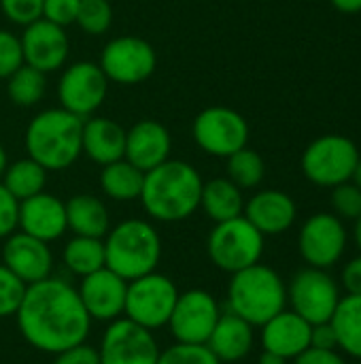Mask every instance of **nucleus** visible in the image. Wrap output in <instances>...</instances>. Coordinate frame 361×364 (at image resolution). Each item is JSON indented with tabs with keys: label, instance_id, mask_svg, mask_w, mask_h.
Returning <instances> with one entry per match:
<instances>
[{
	"label": "nucleus",
	"instance_id": "obj_5",
	"mask_svg": "<svg viewBox=\"0 0 361 364\" xmlns=\"http://www.w3.org/2000/svg\"><path fill=\"white\" fill-rule=\"evenodd\" d=\"M287 305V288L277 271L266 264H253L232 275L228 288V307L251 326H264Z\"/></svg>",
	"mask_w": 361,
	"mask_h": 364
},
{
	"label": "nucleus",
	"instance_id": "obj_19",
	"mask_svg": "<svg viewBox=\"0 0 361 364\" xmlns=\"http://www.w3.org/2000/svg\"><path fill=\"white\" fill-rule=\"evenodd\" d=\"M172 139L164 124L155 119H140L130 130H126V154L123 158L132 162L143 173L170 160Z\"/></svg>",
	"mask_w": 361,
	"mask_h": 364
},
{
	"label": "nucleus",
	"instance_id": "obj_28",
	"mask_svg": "<svg viewBox=\"0 0 361 364\" xmlns=\"http://www.w3.org/2000/svg\"><path fill=\"white\" fill-rule=\"evenodd\" d=\"M330 322L336 331L338 350L361 360V296L347 294L340 299Z\"/></svg>",
	"mask_w": 361,
	"mask_h": 364
},
{
	"label": "nucleus",
	"instance_id": "obj_17",
	"mask_svg": "<svg viewBox=\"0 0 361 364\" xmlns=\"http://www.w3.org/2000/svg\"><path fill=\"white\" fill-rule=\"evenodd\" d=\"M77 292L91 320L115 322L123 316L128 282L111 269L104 267L91 275L81 277V286L77 288Z\"/></svg>",
	"mask_w": 361,
	"mask_h": 364
},
{
	"label": "nucleus",
	"instance_id": "obj_20",
	"mask_svg": "<svg viewBox=\"0 0 361 364\" xmlns=\"http://www.w3.org/2000/svg\"><path fill=\"white\" fill-rule=\"evenodd\" d=\"M17 228L34 239L51 243L60 239L66 226V205L53 194L40 192L19 203V222Z\"/></svg>",
	"mask_w": 361,
	"mask_h": 364
},
{
	"label": "nucleus",
	"instance_id": "obj_2",
	"mask_svg": "<svg viewBox=\"0 0 361 364\" xmlns=\"http://www.w3.org/2000/svg\"><path fill=\"white\" fill-rule=\"evenodd\" d=\"M202 177L189 162L166 160L145 173L140 203L157 222H183L200 209Z\"/></svg>",
	"mask_w": 361,
	"mask_h": 364
},
{
	"label": "nucleus",
	"instance_id": "obj_27",
	"mask_svg": "<svg viewBox=\"0 0 361 364\" xmlns=\"http://www.w3.org/2000/svg\"><path fill=\"white\" fill-rule=\"evenodd\" d=\"M143 183H145V173L136 168L132 162H128L126 158L102 166L100 188L113 200L130 203L140 198Z\"/></svg>",
	"mask_w": 361,
	"mask_h": 364
},
{
	"label": "nucleus",
	"instance_id": "obj_10",
	"mask_svg": "<svg viewBox=\"0 0 361 364\" xmlns=\"http://www.w3.org/2000/svg\"><path fill=\"white\" fill-rule=\"evenodd\" d=\"M191 134L196 145L215 158H228L234 151L247 147L249 124L230 107H209L194 119Z\"/></svg>",
	"mask_w": 361,
	"mask_h": 364
},
{
	"label": "nucleus",
	"instance_id": "obj_6",
	"mask_svg": "<svg viewBox=\"0 0 361 364\" xmlns=\"http://www.w3.org/2000/svg\"><path fill=\"white\" fill-rule=\"evenodd\" d=\"M206 252L219 271L234 275L262 260L264 235L245 215H238L215 224L206 241Z\"/></svg>",
	"mask_w": 361,
	"mask_h": 364
},
{
	"label": "nucleus",
	"instance_id": "obj_13",
	"mask_svg": "<svg viewBox=\"0 0 361 364\" xmlns=\"http://www.w3.org/2000/svg\"><path fill=\"white\" fill-rule=\"evenodd\" d=\"M160 346L151 331L128 318L109 322L98 348L100 364H157Z\"/></svg>",
	"mask_w": 361,
	"mask_h": 364
},
{
	"label": "nucleus",
	"instance_id": "obj_32",
	"mask_svg": "<svg viewBox=\"0 0 361 364\" xmlns=\"http://www.w3.org/2000/svg\"><path fill=\"white\" fill-rule=\"evenodd\" d=\"M226 160H228V179L236 183L240 190L257 188L264 181L266 164H264V158L255 149L243 147L234 151L232 156H228Z\"/></svg>",
	"mask_w": 361,
	"mask_h": 364
},
{
	"label": "nucleus",
	"instance_id": "obj_40",
	"mask_svg": "<svg viewBox=\"0 0 361 364\" xmlns=\"http://www.w3.org/2000/svg\"><path fill=\"white\" fill-rule=\"evenodd\" d=\"M19 222V200L0 181V239H6L17 230Z\"/></svg>",
	"mask_w": 361,
	"mask_h": 364
},
{
	"label": "nucleus",
	"instance_id": "obj_42",
	"mask_svg": "<svg viewBox=\"0 0 361 364\" xmlns=\"http://www.w3.org/2000/svg\"><path fill=\"white\" fill-rule=\"evenodd\" d=\"M311 348L315 350H338V339L332 322L313 324L311 328Z\"/></svg>",
	"mask_w": 361,
	"mask_h": 364
},
{
	"label": "nucleus",
	"instance_id": "obj_48",
	"mask_svg": "<svg viewBox=\"0 0 361 364\" xmlns=\"http://www.w3.org/2000/svg\"><path fill=\"white\" fill-rule=\"evenodd\" d=\"M351 181L357 186L361 190V156H360V160H357V166H355V171H353V177H351Z\"/></svg>",
	"mask_w": 361,
	"mask_h": 364
},
{
	"label": "nucleus",
	"instance_id": "obj_22",
	"mask_svg": "<svg viewBox=\"0 0 361 364\" xmlns=\"http://www.w3.org/2000/svg\"><path fill=\"white\" fill-rule=\"evenodd\" d=\"M311 328L313 324L296 311L283 309L262 326V348L285 360H294L311 348Z\"/></svg>",
	"mask_w": 361,
	"mask_h": 364
},
{
	"label": "nucleus",
	"instance_id": "obj_4",
	"mask_svg": "<svg viewBox=\"0 0 361 364\" xmlns=\"http://www.w3.org/2000/svg\"><path fill=\"white\" fill-rule=\"evenodd\" d=\"M162 239L145 220H123L104 237V267L132 282L157 269Z\"/></svg>",
	"mask_w": 361,
	"mask_h": 364
},
{
	"label": "nucleus",
	"instance_id": "obj_1",
	"mask_svg": "<svg viewBox=\"0 0 361 364\" xmlns=\"http://www.w3.org/2000/svg\"><path fill=\"white\" fill-rule=\"evenodd\" d=\"M15 316L23 339L45 354L85 343L91 328L77 288L55 277L28 286Z\"/></svg>",
	"mask_w": 361,
	"mask_h": 364
},
{
	"label": "nucleus",
	"instance_id": "obj_15",
	"mask_svg": "<svg viewBox=\"0 0 361 364\" xmlns=\"http://www.w3.org/2000/svg\"><path fill=\"white\" fill-rule=\"evenodd\" d=\"M298 247L309 267L330 269L334 267L347 247V230L334 213L311 215L298 237Z\"/></svg>",
	"mask_w": 361,
	"mask_h": 364
},
{
	"label": "nucleus",
	"instance_id": "obj_38",
	"mask_svg": "<svg viewBox=\"0 0 361 364\" xmlns=\"http://www.w3.org/2000/svg\"><path fill=\"white\" fill-rule=\"evenodd\" d=\"M23 64L21 41L9 30H0V79L11 77Z\"/></svg>",
	"mask_w": 361,
	"mask_h": 364
},
{
	"label": "nucleus",
	"instance_id": "obj_39",
	"mask_svg": "<svg viewBox=\"0 0 361 364\" xmlns=\"http://www.w3.org/2000/svg\"><path fill=\"white\" fill-rule=\"evenodd\" d=\"M81 0H45L43 2V19H49L62 28L74 23Z\"/></svg>",
	"mask_w": 361,
	"mask_h": 364
},
{
	"label": "nucleus",
	"instance_id": "obj_49",
	"mask_svg": "<svg viewBox=\"0 0 361 364\" xmlns=\"http://www.w3.org/2000/svg\"><path fill=\"white\" fill-rule=\"evenodd\" d=\"M355 243H357V247H360L361 252V215L355 220Z\"/></svg>",
	"mask_w": 361,
	"mask_h": 364
},
{
	"label": "nucleus",
	"instance_id": "obj_47",
	"mask_svg": "<svg viewBox=\"0 0 361 364\" xmlns=\"http://www.w3.org/2000/svg\"><path fill=\"white\" fill-rule=\"evenodd\" d=\"M6 164H9V160H6V149H4L2 143H0V179H2V175H4V171H6Z\"/></svg>",
	"mask_w": 361,
	"mask_h": 364
},
{
	"label": "nucleus",
	"instance_id": "obj_37",
	"mask_svg": "<svg viewBox=\"0 0 361 364\" xmlns=\"http://www.w3.org/2000/svg\"><path fill=\"white\" fill-rule=\"evenodd\" d=\"M45 0H0V9L4 17L17 26H30L43 17Z\"/></svg>",
	"mask_w": 361,
	"mask_h": 364
},
{
	"label": "nucleus",
	"instance_id": "obj_9",
	"mask_svg": "<svg viewBox=\"0 0 361 364\" xmlns=\"http://www.w3.org/2000/svg\"><path fill=\"white\" fill-rule=\"evenodd\" d=\"M98 66L102 68L109 83L136 85L147 81L157 66L155 49L140 36H117L109 41L100 53Z\"/></svg>",
	"mask_w": 361,
	"mask_h": 364
},
{
	"label": "nucleus",
	"instance_id": "obj_8",
	"mask_svg": "<svg viewBox=\"0 0 361 364\" xmlns=\"http://www.w3.org/2000/svg\"><path fill=\"white\" fill-rule=\"evenodd\" d=\"M177 299L179 290L172 279L153 271L149 275L128 282L123 316L153 333L155 328L168 326Z\"/></svg>",
	"mask_w": 361,
	"mask_h": 364
},
{
	"label": "nucleus",
	"instance_id": "obj_35",
	"mask_svg": "<svg viewBox=\"0 0 361 364\" xmlns=\"http://www.w3.org/2000/svg\"><path fill=\"white\" fill-rule=\"evenodd\" d=\"M26 284L17 279L4 264H0V318L15 316L23 294H26Z\"/></svg>",
	"mask_w": 361,
	"mask_h": 364
},
{
	"label": "nucleus",
	"instance_id": "obj_34",
	"mask_svg": "<svg viewBox=\"0 0 361 364\" xmlns=\"http://www.w3.org/2000/svg\"><path fill=\"white\" fill-rule=\"evenodd\" d=\"M157 364H221L206 346L174 343L160 352Z\"/></svg>",
	"mask_w": 361,
	"mask_h": 364
},
{
	"label": "nucleus",
	"instance_id": "obj_30",
	"mask_svg": "<svg viewBox=\"0 0 361 364\" xmlns=\"http://www.w3.org/2000/svg\"><path fill=\"white\" fill-rule=\"evenodd\" d=\"M66 269L79 277L91 275L104 269V241L91 237H72L62 252Z\"/></svg>",
	"mask_w": 361,
	"mask_h": 364
},
{
	"label": "nucleus",
	"instance_id": "obj_25",
	"mask_svg": "<svg viewBox=\"0 0 361 364\" xmlns=\"http://www.w3.org/2000/svg\"><path fill=\"white\" fill-rule=\"evenodd\" d=\"M66 205V226L77 237L104 239L111 230V220L104 203L91 194H77Z\"/></svg>",
	"mask_w": 361,
	"mask_h": 364
},
{
	"label": "nucleus",
	"instance_id": "obj_41",
	"mask_svg": "<svg viewBox=\"0 0 361 364\" xmlns=\"http://www.w3.org/2000/svg\"><path fill=\"white\" fill-rule=\"evenodd\" d=\"M53 363L51 364H100L98 360V350L85 343H79L74 348H68L64 352L53 354Z\"/></svg>",
	"mask_w": 361,
	"mask_h": 364
},
{
	"label": "nucleus",
	"instance_id": "obj_11",
	"mask_svg": "<svg viewBox=\"0 0 361 364\" xmlns=\"http://www.w3.org/2000/svg\"><path fill=\"white\" fill-rule=\"evenodd\" d=\"M338 284L326 269H302L294 275L287 288V301L291 303V311L304 318L309 324L330 322L338 303H340Z\"/></svg>",
	"mask_w": 361,
	"mask_h": 364
},
{
	"label": "nucleus",
	"instance_id": "obj_24",
	"mask_svg": "<svg viewBox=\"0 0 361 364\" xmlns=\"http://www.w3.org/2000/svg\"><path fill=\"white\" fill-rule=\"evenodd\" d=\"M253 326L228 311L219 316L206 341V348L215 354L219 363H238L249 356V352L253 350Z\"/></svg>",
	"mask_w": 361,
	"mask_h": 364
},
{
	"label": "nucleus",
	"instance_id": "obj_14",
	"mask_svg": "<svg viewBox=\"0 0 361 364\" xmlns=\"http://www.w3.org/2000/svg\"><path fill=\"white\" fill-rule=\"evenodd\" d=\"M219 303L206 290H187L179 292L172 316L168 320V328L177 343L206 346L217 320H219Z\"/></svg>",
	"mask_w": 361,
	"mask_h": 364
},
{
	"label": "nucleus",
	"instance_id": "obj_21",
	"mask_svg": "<svg viewBox=\"0 0 361 364\" xmlns=\"http://www.w3.org/2000/svg\"><path fill=\"white\" fill-rule=\"evenodd\" d=\"M243 215L264 235H281L289 230L296 222L298 209L289 194L281 190H262L245 203Z\"/></svg>",
	"mask_w": 361,
	"mask_h": 364
},
{
	"label": "nucleus",
	"instance_id": "obj_36",
	"mask_svg": "<svg viewBox=\"0 0 361 364\" xmlns=\"http://www.w3.org/2000/svg\"><path fill=\"white\" fill-rule=\"evenodd\" d=\"M332 207L336 218L357 220L361 215V190L353 181H345L332 188Z\"/></svg>",
	"mask_w": 361,
	"mask_h": 364
},
{
	"label": "nucleus",
	"instance_id": "obj_16",
	"mask_svg": "<svg viewBox=\"0 0 361 364\" xmlns=\"http://www.w3.org/2000/svg\"><path fill=\"white\" fill-rule=\"evenodd\" d=\"M19 41L23 51V64L45 75L60 70L68 60V51H70L68 34L62 26L49 19L40 17L38 21L26 26Z\"/></svg>",
	"mask_w": 361,
	"mask_h": 364
},
{
	"label": "nucleus",
	"instance_id": "obj_29",
	"mask_svg": "<svg viewBox=\"0 0 361 364\" xmlns=\"http://www.w3.org/2000/svg\"><path fill=\"white\" fill-rule=\"evenodd\" d=\"M0 181L21 203L30 196L45 192L47 171L38 162H34L32 158H23V160H17L13 164H6V171H4Z\"/></svg>",
	"mask_w": 361,
	"mask_h": 364
},
{
	"label": "nucleus",
	"instance_id": "obj_46",
	"mask_svg": "<svg viewBox=\"0 0 361 364\" xmlns=\"http://www.w3.org/2000/svg\"><path fill=\"white\" fill-rule=\"evenodd\" d=\"M260 364H287V360L283 358V356H279V354H272V352H262V356H260Z\"/></svg>",
	"mask_w": 361,
	"mask_h": 364
},
{
	"label": "nucleus",
	"instance_id": "obj_18",
	"mask_svg": "<svg viewBox=\"0 0 361 364\" xmlns=\"http://www.w3.org/2000/svg\"><path fill=\"white\" fill-rule=\"evenodd\" d=\"M2 264L26 286L51 277L53 256L49 243L34 239L21 230H15L6 237L2 247Z\"/></svg>",
	"mask_w": 361,
	"mask_h": 364
},
{
	"label": "nucleus",
	"instance_id": "obj_33",
	"mask_svg": "<svg viewBox=\"0 0 361 364\" xmlns=\"http://www.w3.org/2000/svg\"><path fill=\"white\" fill-rule=\"evenodd\" d=\"M74 23L89 36L109 32L113 23V6L109 0H81Z\"/></svg>",
	"mask_w": 361,
	"mask_h": 364
},
{
	"label": "nucleus",
	"instance_id": "obj_7",
	"mask_svg": "<svg viewBox=\"0 0 361 364\" xmlns=\"http://www.w3.org/2000/svg\"><path fill=\"white\" fill-rule=\"evenodd\" d=\"M357 160V145L349 136L323 134L304 149L300 166L311 183L321 188H334L345 181H351Z\"/></svg>",
	"mask_w": 361,
	"mask_h": 364
},
{
	"label": "nucleus",
	"instance_id": "obj_45",
	"mask_svg": "<svg viewBox=\"0 0 361 364\" xmlns=\"http://www.w3.org/2000/svg\"><path fill=\"white\" fill-rule=\"evenodd\" d=\"M330 2L340 13H360L361 11V0H330Z\"/></svg>",
	"mask_w": 361,
	"mask_h": 364
},
{
	"label": "nucleus",
	"instance_id": "obj_3",
	"mask_svg": "<svg viewBox=\"0 0 361 364\" xmlns=\"http://www.w3.org/2000/svg\"><path fill=\"white\" fill-rule=\"evenodd\" d=\"M83 119L68 113L66 109L40 111L26 128V151L28 158L38 162L47 173L64 171L72 166L81 149Z\"/></svg>",
	"mask_w": 361,
	"mask_h": 364
},
{
	"label": "nucleus",
	"instance_id": "obj_23",
	"mask_svg": "<svg viewBox=\"0 0 361 364\" xmlns=\"http://www.w3.org/2000/svg\"><path fill=\"white\" fill-rule=\"evenodd\" d=\"M81 149L91 162L100 166L117 162L126 154V128L111 117L91 115L83 119Z\"/></svg>",
	"mask_w": 361,
	"mask_h": 364
},
{
	"label": "nucleus",
	"instance_id": "obj_44",
	"mask_svg": "<svg viewBox=\"0 0 361 364\" xmlns=\"http://www.w3.org/2000/svg\"><path fill=\"white\" fill-rule=\"evenodd\" d=\"M343 288L347 290V294L361 296V256L353 258L343 269Z\"/></svg>",
	"mask_w": 361,
	"mask_h": 364
},
{
	"label": "nucleus",
	"instance_id": "obj_43",
	"mask_svg": "<svg viewBox=\"0 0 361 364\" xmlns=\"http://www.w3.org/2000/svg\"><path fill=\"white\" fill-rule=\"evenodd\" d=\"M294 364H347L345 358L338 354V350H304L298 358H294Z\"/></svg>",
	"mask_w": 361,
	"mask_h": 364
},
{
	"label": "nucleus",
	"instance_id": "obj_26",
	"mask_svg": "<svg viewBox=\"0 0 361 364\" xmlns=\"http://www.w3.org/2000/svg\"><path fill=\"white\" fill-rule=\"evenodd\" d=\"M200 209L215 222H228L234 220L238 215H243L245 211V198H243V190L232 183L228 177H217L211 179L202 186V194H200Z\"/></svg>",
	"mask_w": 361,
	"mask_h": 364
},
{
	"label": "nucleus",
	"instance_id": "obj_31",
	"mask_svg": "<svg viewBox=\"0 0 361 364\" xmlns=\"http://www.w3.org/2000/svg\"><path fill=\"white\" fill-rule=\"evenodd\" d=\"M47 90V75L21 64L11 77H6V94L9 100L17 107H34L36 102L43 100Z\"/></svg>",
	"mask_w": 361,
	"mask_h": 364
},
{
	"label": "nucleus",
	"instance_id": "obj_50",
	"mask_svg": "<svg viewBox=\"0 0 361 364\" xmlns=\"http://www.w3.org/2000/svg\"><path fill=\"white\" fill-rule=\"evenodd\" d=\"M357 364H361V360H360V363H357Z\"/></svg>",
	"mask_w": 361,
	"mask_h": 364
},
{
	"label": "nucleus",
	"instance_id": "obj_12",
	"mask_svg": "<svg viewBox=\"0 0 361 364\" xmlns=\"http://www.w3.org/2000/svg\"><path fill=\"white\" fill-rule=\"evenodd\" d=\"M109 94V79L96 62H74L64 68L57 83L60 107L68 113L87 119L104 102Z\"/></svg>",
	"mask_w": 361,
	"mask_h": 364
}]
</instances>
